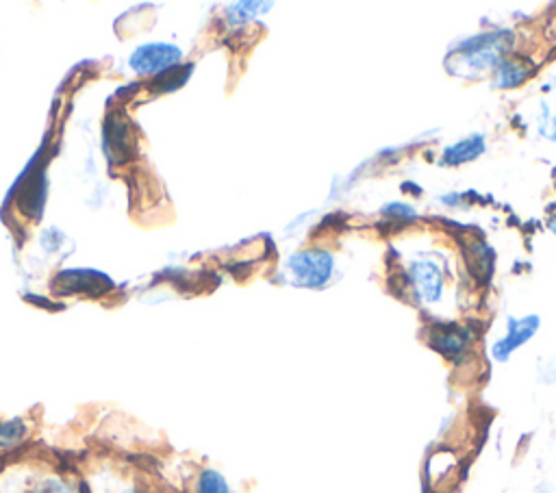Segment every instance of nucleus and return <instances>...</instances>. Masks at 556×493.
<instances>
[{"label":"nucleus","mask_w":556,"mask_h":493,"mask_svg":"<svg viewBox=\"0 0 556 493\" xmlns=\"http://www.w3.org/2000/svg\"><path fill=\"white\" fill-rule=\"evenodd\" d=\"M85 493H174L155 478L126 463L98 461L90 470L79 472Z\"/></svg>","instance_id":"f03ea898"},{"label":"nucleus","mask_w":556,"mask_h":493,"mask_svg":"<svg viewBox=\"0 0 556 493\" xmlns=\"http://www.w3.org/2000/svg\"><path fill=\"white\" fill-rule=\"evenodd\" d=\"M546 96L541 98V118L539 131L543 137L556 139V81L546 87Z\"/></svg>","instance_id":"f8f14e48"},{"label":"nucleus","mask_w":556,"mask_h":493,"mask_svg":"<svg viewBox=\"0 0 556 493\" xmlns=\"http://www.w3.org/2000/svg\"><path fill=\"white\" fill-rule=\"evenodd\" d=\"M431 344L439 355L459 361L470 348V333L465 328H446V331H439L431 337Z\"/></svg>","instance_id":"1a4fd4ad"},{"label":"nucleus","mask_w":556,"mask_h":493,"mask_svg":"<svg viewBox=\"0 0 556 493\" xmlns=\"http://www.w3.org/2000/svg\"><path fill=\"white\" fill-rule=\"evenodd\" d=\"M537 331H539L537 315H526L524 320H511L509 333L496 341L494 348H491V355H494V359L500 361V363L509 361L513 352L517 348H522L530 337H535Z\"/></svg>","instance_id":"423d86ee"},{"label":"nucleus","mask_w":556,"mask_h":493,"mask_svg":"<svg viewBox=\"0 0 556 493\" xmlns=\"http://www.w3.org/2000/svg\"><path fill=\"white\" fill-rule=\"evenodd\" d=\"M183 57V53L176 46L170 44H146L137 48L131 57V68L137 74H159L176 66V61Z\"/></svg>","instance_id":"39448f33"},{"label":"nucleus","mask_w":556,"mask_h":493,"mask_svg":"<svg viewBox=\"0 0 556 493\" xmlns=\"http://www.w3.org/2000/svg\"><path fill=\"white\" fill-rule=\"evenodd\" d=\"M385 213H391V216H402V218H415V211L409 205H389L385 207Z\"/></svg>","instance_id":"2eb2a0df"},{"label":"nucleus","mask_w":556,"mask_h":493,"mask_svg":"<svg viewBox=\"0 0 556 493\" xmlns=\"http://www.w3.org/2000/svg\"><path fill=\"white\" fill-rule=\"evenodd\" d=\"M31 437V424L24 417H11L0 420V459H7L9 454H16L24 448Z\"/></svg>","instance_id":"6e6552de"},{"label":"nucleus","mask_w":556,"mask_h":493,"mask_svg":"<svg viewBox=\"0 0 556 493\" xmlns=\"http://www.w3.org/2000/svg\"><path fill=\"white\" fill-rule=\"evenodd\" d=\"M504 37H509V33H489L463 44L459 50L461 68L454 70L452 74H459V77H474V74H483L491 68H498L502 63L500 59L504 55V50H507Z\"/></svg>","instance_id":"7ed1b4c3"},{"label":"nucleus","mask_w":556,"mask_h":493,"mask_svg":"<svg viewBox=\"0 0 556 493\" xmlns=\"http://www.w3.org/2000/svg\"><path fill=\"white\" fill-rule=\"evenodd\" d=\"M192 493H235V491L229 485V480L224 478V474L213 470V467H202L194 478Z\"/></svg>","instance_id":"9b49d317"},{"label":"nucleus","mask_w":556,"mask_h":493,"mask_svg":"<svg viewBox=\"0 0 556 493\" xmlns=\"http://www.w3.org/2000/svg\"><path fill=\"white\" fill-rule=\"evenodd\" d=\"M272 5L270 3H239V5H233L226 14H229L231 22H244V20H250V18H255L257 14H261L259 9H270Z\"/></svg>","instance_id":"4468645a"},{"label":"nucleus","mask_w":556,"mask_h":493,"mask_svg":"<svg viewBox=\"0 0 556 493\" xmlns=\"http://www.w3.org/2000/svg\"><path fill=\"white\" fill-rule=\"evenodd\" d=\"M530 74V68L524 66V61H502L498 66L496 74V85L498 87H515L524 83V79Z\"/></svg>","instance_id":"ddd939ff"},{"label":"nucleus","mask_w":556,"mask_h":493,"mask_svg":"<svg viewBox=\"0 0 556 493\" xmlns=\"http://www.w3.org/2000/svg\"><path fill=\"white\" fill-rule=\"evenodd\" d=\"M411 278L415 294L424 302H437L441 298V287H444V274L441 268L431 259H420L411 265Z\"/></svg>","instance_id":"0eeeda50"},{"label":"nucleus","mask_w":556,"mask_h":493,"mask_svg":"<svg viewBox=\"0 0 556 493\" xmlns=\"http://www.w3.org/2000/svg\"><path fill=\"white\" fill-rule=\"evenodd\" d=\"M483 153H485V139L480 135H474L463 139L459 144L450 146L444 153V157H441V163H446V166H461V163L478 159Z\"/></svg>","instance_id":"9d476101"},{"label":"nucleus","mask_w":556,"mask_h":493,"mask_svg":"<svg viewBox=\"0 0 556 493\" xmlns=\"http://www.w3.org/2000/svg\"><path fill=\"white\" fill-rule=\"evenodd\" d=\"M287 274L292 283L307 289H320L331 281L335 259L324 250H300L287 259Z\"/></svg>","instance_id":"20e7f679"},{"label":"nucleus","mask_w":556,"mask_h":493,"mask_svg":"<svg viewBox=\"0 0 556 493\" xmlns=\"http://www.w3.org/2000/svg\"><path fill=\"white\" fill-rule=\"evenodd\" d=\"M0 493H85L81 474L48 459L3 463Z\"/></svg>","instance_id":"f257e3e1"},{"label":"nucleus","mask_w":556,"mask_h":493,"mask_svg":"<svg viewBox=\"0 0 556 493\" xmlns=\"http://www.w3.org/2000/svg\"><path fill=\"white\" fill-rule=\"evenodd\" d=\"M0 470H3V459H0Z\"/></svg>","instance_id":"dca6fc26"}]
</instances>
